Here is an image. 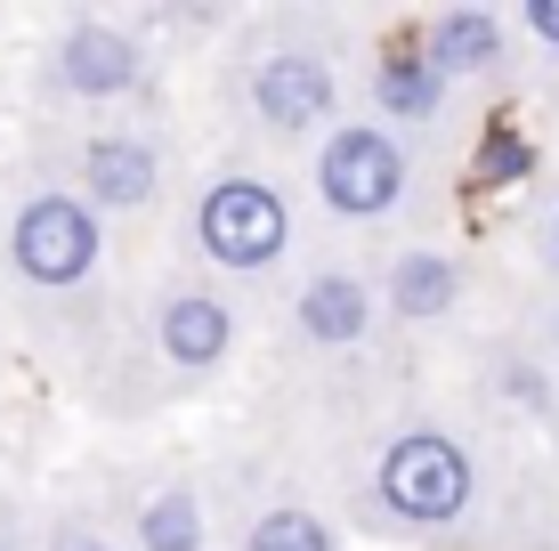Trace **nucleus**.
Returning a JSON list of instances; mask_svg holds the SVG:
<instances>
[{
    "label": "nucleus",
    "mask_w": 559,
    "mask_h": 551,
    "mask_svg": "<svg viewBox=\"0 0 559 551\" xmlns=\"http://www.w3.org/2000/svg\"><path fill=\"white\" fill-rule=\"evenodd\" d=\"M551 340H559V309H551Z\"/></svg>",
    "instance_id": "a211bd4d"
},
{
    "label": "nucleus",
    "mask_w": 559,
    "mask_h": 551,
    "mask_svg": "<svg viewBox=\"0 0 559 551\" xmlns=\"http://www.w3.org/2000/svg\"><path fill=\"white\" fill-rule=\"evenodd\" d=\"M57 82H66L73 98H122V89L139 82V49H130L122 33H106V25H73L66 41H57Z\"/></svg>",
    "instance_id": "423d86ee"
},
{
    "label": "nucleus",
    "mask_w": 559,
    "mask_h": 551,
    "mask_svg": "<svg viewBox=\"0 0 559 551\" xmlns=\"http://www.w3.org/2000/svg\"><path fill=\"white\" fill-rule=\"evenodd\" d=\"M365 325H373V292H365L357 276H308L300 292V333L317 340V349H349V340H365Z\"/></svg>",
    "instance_id": "6e6552de"
},
{
    "label": "nucleus",
    "mask_w": 559,
    "mask_h": 551,
    "mask_svg": "<svg viewBox=\"0 0 559 551\" xmlns=\"http://www.w3.org/2000/svg\"><path fill=\"white\" fill-rule=\"evenodd\" d=\"M57 551H106V543H57Z\"/></svg>",
    "instance_id": "dca6fc26"
},
{
    "label": "nucleus",
    "mask_w": 559,
    "mask_h": 551,
    "mask_svg": "<svg viewBox=\"0 0 559 551\" xmlns=\"http://www.w3.org/2000/svg\"><path fill=\"white\" fill-rule=\"evenodd\" d=\"M195 243L219 268L260 276V268H276L284 243H293V212H284V195L267 179H219V187H203V203H195Z\"/></svg>",
    "instance_id": "f03ea898"
},
{
    "label": "nucleus",
    "mask_w": 559,
    "mask_h": 551,
    "mask_svg": "<svg viewBox=\"0 0 559 551\" xmlns=\"http://www.w3.org/2000/svg\"><path fill=\"white\" fill-rule=\"evenodd\" d=\"M9 260L41 292H73V284L98 268V212L82 195H33L9 227Z\"/></svg>",
    "instance_id": "20e7f679"
},
{
    "label": "nucleus",
    "mask_w": 559,
    "mask_h": 551,
    "mask_svg": "<svg viewBox=\"0 0 559 551\" xmlns=\"http://www.w3.org/2000/svg\"><path fill=\"white\" fill-rule=\"evenodd\" d=\"M317 195L341 219H381L406 203V146L373 122H341L317 155Z\"/></svg>",
    "instance_id": "7ed1b4c3"
},
{
    "label": "nucleus",
    "mask_w": 559,
    "mask_h": 551,
    "mask_svg": "<svg viewBox=\"0 0 559 551\" xmlns=\"http://www.w3.org/2000/svg\"><path fill=\"white\" fill-rule=\"evenodd\" d=\"M551 260H559V212H551Z\"/></svg>",
    "instance_id": "f3484780"
},
{
    "label": "nucleus",
    "mask_w": 559,
    "mask_h": 551,
    "mask_svg": "<svg viewBox=\"0 0 559 551\" xmlns=\"http://www.w3.org/2000/svg\"><path fill=\"white\" fill-rule=\"evenodd\" d=\"M82 187L106 203V212H139L154 195V146L146 139H98L82 155Z\"/></svg>",
    "instance_id": "1a4fd4ad"
},
{
    "label": "nucleus",
    "mask_w": 559,
    "mask_h": 551,
    "mask_svg": "<svg viewBox=\"0 0 559 551\" xmlns=\"http://www.w3.org/2000/svg\"><path fill=\"white\" fill-rule=\"evenodd\" d=\"M421 57H430L447 82H454V73H487L495 57H503V16H495V9H447L430 25V49H421Z\"/></svg>",
    "instance_id": "9d476101"
},
{
    "label": "nucleus",
    "mask_w": 559,
    "mask_h": 551,
    "mask_svg": "<svg viewBox=\"0 0 559 551\" xmlns=\"http://www.w3.org/2000/svg\"><path fill=\"white\" fill-rule=\"evenodd\" d=\"M373 495L397 511L406 527H454L478 495V470H471V446L447 439V430H406L373 470Z\"/></svg>",
    "instance_id": "f257e3e1"
},
{
    "label": "nucleus",
    "mask_w": 559,
    "mask_h": 551,
    "mask_svg": "<svg viewBox=\"0 0 559 551\" xmlns=\"http://www.w3.org/2000/svg\"><path fill=\"white\" fill-rule=\"evenodd\" d=\"M519 25H527L535 41H544V49L559 57V0H527V9H519Z\"/></svg>",
    "instance_id": "2eb2a0df"
},
{
    "label": "nucleus",
    "mask_w": 559,
    "mask_h": 551,
    "mask_svg": "<svg viewBox=\"0 0 559 551\" xmlns=\"http://www.w3.org/2000/svg\"><path fill=\"white\" fill-rule=\"evenodd\" d=\"M333 98H341L333 65H324L317 49H276L252 73V106H260L267 130H317V122H333Z\"/></svg>",
    "instance_id": "39448f33"
},
{
    "label": "nucleus",
    "mask_w": 559,
    "mask_h": 551,
    "mask_svg": "<svg viewBox=\"0 0 559 551\" xmlns=\"http://www.w3.org/2000/svg\"><path fill=\"white\" fill-rule=\"evenodd\" d=\"M139 543H146V551H203V503L187 495V487L154 495V503L139 511Z\"/></svg>",
    "instance_id": "ddd939ff"
},
{
    "label": "nucleus",
    "mask_w": 559,
    "mask_h": 551,
    "mask_svg": "<svg viewBox=\"0 0 559 551\" xmlns=\"http://www.w3.org/2000/svg\"><path fill=\"white\" fill-rule=\"evenodd\" d=\"M373 98H381V113H397V122H421V113L447 98V73H438L430 57L397 49V57H381V65H373Z\"/></svg>",
    "instance_id": "f8f14e48"
},
{
    "label": "nucleus",
    "mask_w": 559,
    "mask_h": 551,
    "mask_svg": "<svg viewBox=\"0 0 559 551\" xmlns=\"http://www.w3.org/2000/svg\"><path fill=\"white\" fill-rule=\"evenodd\" d=\"M154 325H163V357L187 366V373H211L227 357V340H236V316H227L211 292H170Z\"/></svg>",
    "instance_id": "0eeeda50"
},
{
    "label": "nucleus",
    "mask_w": 559,
    "mask_h": 551,
    "mask_svg": "<svg viewBox=\"0 0 559 551\" xmlns=\"http://www.w3.org/2000/svg\"><path fill=\"white\" fill-rule=\"evenodd\" d=\"M454 300H462V268L447 252H397V268H390V309L397 316L430 325V316H447Z\"/></svg>",
    "instance_id": "9b49d317"
},
{
    "label": "nucleus",
    "mask_w": 559,
    "mask_h": 551,
    "mask_svg": "<svg viewBox=\"0 0 559 551\" xmlns=\"http://www.w3.org/2000/svg\"><path fill=\"white\" fill-rule=\"evenodd\" d=\"M243 551H333V536H324V519H308V511H267L252 536H243Z\"/></svg>",
    "instance_id": "4468645a"
}]
</instances>
